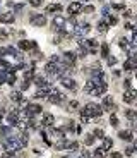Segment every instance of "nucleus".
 I'll return each instance as SVG.
<instances>
[{
    "label": "nucleus",
    "instance_id": "nucleus-19",
    "mask_svg": "<svg viewBox=\"0 0 137 158\" xmlns=\"http://www.w3.org/2000/svg\"><path fill=\"white\" fill-rule=\"evenodd\" d=\"M62 10V5L60 4H50L46 7V14H55V12H60Z\"/></svg>",
    "mask_w": 137,
    "mask_h": 158
},
{
    "label": "nucleus",
    "instance_id": "nucleus-35",
    "mask_svg": "<svg viewBox=\"0 0 137 158\" xmlns=\"http://www.w3.org/2000/svg\"><path fill=\"white\" fill-rule=\"evenodd\" d=\"M7 83L10 84V86H14V84L17 83V77H16L14 74H9V76H7Z\"/></svg>",
    "mask_w": 137,
    "mask_h": 158
},
{
    "label": "nucleus",
    "instance_id": "nucleus-30",
    "mask_svg": "<svg viewBox=\"0 0 137 158\" xmlns=\"http://www.w3.org/2000/svg\"><path fill=\"white\" fill-rule=\"evenodd\" d=\"M48 96V93L45 91V89H38V91L34 93V98H36V100H39V98H46Z\"/></svg>",
    "mask_w": 137,
    "mask_h": 158
},
{
    "label": "nucleus",
    "instance_id": "nucleus-37",
    "mask_svg": "<svg viewBox=\"0 0 137 158\" xmlns=\"http://www.w3.org/2000/svg\"><path fill=\"white\" fill-rule=\"evenodd\" d=\"M110 124L113 126V127H117V126H118V118H117V115H115V114H111V115H110Z\"/></svg>",
    "mask_w": 137,
    "mask_h": 158
},
{
    "label": "nucleus",
    "instance_id": "nucleus-10",
    "mask_svg": "<svg viewBox=\"0 0 137 158\" xmlns=\"http://www.w3.org/2000/svg\"><path fill=\"white\" fill-rule=\"evenodd\" d=\"M82 10V4L81 2H77V0H74V2H70L67 7V12L68 16H76V14H79Z\"/></svg>",
    "mask_w": 137,
    "mask_h": 158
},
{
    "label": "nucleus",
    "instance_id": "nucleus-24",
    "mask_svg": "<svg viewBox=\"0 0 137 158\" xmlns=\"http://www.w3.org/2000/svg\"><path fill=\"white\" fill-rule=\"evenodd\" d=\"M106 149H105V148H96V151H94V153H93V156L94 158H106Z\"/></svg>",
    "mask_w": 137,
    "mask_h": 158
},
{
    "label": "nucleus",
    "instance_id": "nucleus-11",
    "mask_svg": "<svg viewBox=\"0 0 137 158\" xmlns=\"http://www.w3.org/2000/svg\"><path fill=\"white\" fill-rule=\"evenodd\" d=\"M41 107L36 105V103H28V107H26V115H28V118H31L33 115L36 114H41Z\"/></svg>",
    "mask_w": 137,
    "mask_h": 158
},
{
    "label": "nucleus",
    "instance_id": "nucleus-9",
    "mask_svg": "<svg viewBox=\"0 0 137 158\" xmlns=\"http://www.w3.org/2000/svg\"><path fill=\"white\" fill-rule=\"evenodd\" d=\"M60 83H62V86H64V88L70 89V91L77 89V84H76V81H74L72 77H68V76H62V77H60Z\"/></svg>",
    "mask_w": 137,
    "mask_h": 158
},
{
    "label": "nucleus",
    "instance_id": "nucleus-54",
    "mask_svg": "<svg viewBox=\"0 0 137 158\" xmlns=\"http://www.w3.org/2000/svg\"><path fill=\"white\" fill-rule=\"evenodd\" d=\"M134 149L137 151V139H135V143H134Z\"/></svg>",
    "mask_w": 137,
    "mask_h": 158
},
{
    "label": "nucleus",
    "instance_id": "nucleus-7",
    "mask_svg": "<svg viewBox=\"0 0 137 158\" xmlns=\"http://www.w3.org/2000/svg\"><path fill=\"white\" fill-rule=\"evenodd\" d=\"M81 47H84V48H87V52L91 53H96L98 52V41L96 40H81Z\"/></svg>",
    "mask_w": 137,
    "mask_h": 158
},
{
    "label": "nucleus",
    "instance_id": "nucleus-8",
    "mask_svg": "<svg viewBox=\"0 0 137 158\" xmlns=\"http://www.w3.org/2000/svg\"><path fill=\"white\" fill-rule=\"evenodd\" d=\"M89 31H91V26L87 24V22H84V24H77L76 29H74V35L79 36V38H82V36H86Z\"/></svg>",
    "mask_w": 137,
    "mask_h": 158
},
{
    "label": "nucleus",
    "instance_id": "nucleus-41",
    "mask_svg": "<svg viewBox=\"0 0 137 158\" xmlns=\"http://www.w3.org/2000/svg\"><path fill=\"white\" fill-rule=\"evenodd\" d=\"M106 22H108V24H111V26H115V24H117V17H113V16H111V17H106Z\"/></svg>",
    "mask_w": 137,
    "mask_h": 158
},
{
    "label": "nucleus",
    "instance_id": "nucleus-12",
    "mask_svg": "<svg viewBox=\"0 0 137 158\" xmlns=\"http://www.w3.org/2000/svg\"><path fill=\"white\" fill-rule=\"evenodd\" d=\"M101 108H103V112L106 110V112H111V114H113V110H115V103H113L111 96H105V98H103Z\"/></svg>",
    "mask_w": 137,
    "mask_h": 158
},
{
    "label": "nucleus",
    "instance_id": "nucleus-22",
    "mask_svg": "<svg viewBox=\"0 0 137 158\" xmlns=\"http://www.w3.org/2000/svg\"><path fill=\"white\" fill-rule=\"evenodd\" d=\"M108 28H110V24L106 22V19H103V21L98 22V31H99V33H106Z\"/></svg>",
    "mask_w": 137,
    "mask_h": 158
},
{
    "label": "nucleus",
    "instance_id": "nucleus-39",
    "mask_svg": "<svg viewBox=\"0 0 137 158\" xmlns=\"http://www.w3.org/2000/svg\"><path fill=\"white\" fill-rule=\"evenodd\" d=\"M67 148L70 149V151H76V149H79V143H76V141H74V143H68Z\"/></svg>",
    "mask_w": 137,
    "mask_h": 158
},
{
    "label": "nucleus",
    "instance_id": "nucleus-52",
    "mask_svg": "<svg viewBox=\"0 0 137 158\" xmlns=\"http://www.w3.org/2000/svg\"><path fill=\"white\" fill-rule=\"evenodd\" d=\"M124 86L127 89H130V81H128V79H125V81H124Z\"/></svg>",
    "mask_w": 137,
    "mask_h": 158
},
{
    "label": "nucleus",
    "instance_id": "nucleus-55",
    "mask_svg": "<svg viewBox=\"0 0 137 158\" xmlns=\"http://www.w3.org/2000/svg\"><path fill=\"white\" fill-rule=\"evenodd\" d=\"M135 79H137V70H135Z\"/></svg>",
    "mask_w": 137,
    "mask_h": 158
},
{
    "label": "nucleus",
    "instance_id": "nucleus-14",
    "mask_svg": "<svg viewBox=\"0 0 137 158\" xmlns=\"http://www.w3.org/2000/svg\"><path fill=\"white\" fill-rule=\"evenodd\" d=\"M7 122H9L10 127H12V126H17V124L21 122V120H19V110H14V112H10V114L7 115Z\"/></svg>",
    "mask_w": 137,
    "mask_h": 158
},
{
    "label": "nucleus",
    "instance_id": "nucleus-4",
    "mask_svg": "<svg viewBox=\"0 0 137 158\" xmlns=\"http://www.w3.org/2000/svg\"><path fill=\"white\" fill-rule=\"evenodd\" d=\"M51 26H53L55 31H58V33H65L64 28L67 26V21H65V17H62V16H55L53 21H51Z\"/></svg>",
    "mask_w": 137,
    "mask_h": 158
},
{
    "label": "nucleus",
    "instance_id": "nucleus-25",
    "mask_svg": "<svg viewBox=\"0 0 137 158\" xmlns=\"http://www.w3.org/2000/svg\"><path fill=\"white\" fill-rule=\"evenodd\" d=\"M108 52H110V47H108V43L105 41V43L101 45V57L103 58H108V57H110V53H108Z\"/></svg>",
    "mask_w": 137,
    "mask_h": 158
},
{
    "label": "nucleus",
    "instance_id": "nucleus-13",
    "mask_svg": "<svg viewBox=\"0 0 137 158\" xmlns=\"http://www.w3.org/2000/svg\"><path fill=\"white\" fill-rule=\"evenodd\" d=\"M137 100V89H127L124 93V101L125 103H134Z\"/></svg>",
    "mask_w": 137,
    "mask_h": 158
},
{
    "label": "nucleus",
    "instance_id": "nucleus-46",
    "mask_svg": "<svg viewBox=\"0 0 137 158\" xmlns=\"http://www.w3.org/2000/svg\"><path fill=\"white\" fill-rule=\"evenodd\" d=\"M110 158H124V155L118 153V151H113V153L110 155Z\"/></svg>",
    "mask_w": 137,
    "mask_h": 158
},
{
    "label": "nucleus",
    "instance_id": "nucleus-21",
    "mask_svg": "<svg viewBox=\"0 0 137 158\" xmlns=\"http://www.w3.org/2000/svg\"><path fill=\"white\" fill-rule=\"evenodd\" d=\"M5 53H9V55H14V57H17V58H22L21 52H19L17 48H14V47H7V48H5Z\"/></svg>",
    "mask_w": 137,
    "mask_h": 158
},
{
    "label": "nucleus",
    "instance_id": "nucleus-1",
    "mask_svg": "<svg viewBox=\"0 0 137 158\" xmlns=\"http://www.w3.org/2000/svg\"><path fill=\"white\" fill-rule=\"evenodd\" d=\"M103 114V108H101V105H98V103H86L84 107H82V110H81V115H86V117H99V115Z\"/></svg>",
    "mask_w": 137,
    "mask_h": 158
},
{
    "label": "nucleus",
    "instance_id": "nucleus-45",
    "mask_svg": "<svg viewBox=\"0 0 137 158\" xmlns=\"http://www.w3.org/2000/svg\"><path fill=\"white\" fill-rule=\"evenodd\" d=\"M110 7H108V5H105V7H103V16H105V17H110Z\"/></svg>",
    "mask_w": 137,
    "mask_h": 158
},
{
    "label": "nucleus",
    "instance_id": "nucleus-20",
    "mask_svg": "<svg viewBox=\"0 0 137 158\" xmlns=\"http://www.w3.org/2000/svg\"><path fill=\"white\" fill-rule=\"evenodd\" d=\"M118 137L122 141H132V131H120Z\"/></svg>",
    "mask_w": 137,
    "mask_h": 158
},
{
    "label": "nucleus",
    "instance_id": "nucleus-36",
    "mask_svg": "<svg viewBox=\"0 0 137 158\" xmlns=\"http://www.w3.org/2000/svg\"><path fill=\"white\" fill-rule=\"evenodd\" d=\"M45 0H29V5L31 7H41Z\"/></svg>",
    "mask_w": 137,
    "mask_h": 158
},
{
    "label": "nucleus",
    "instance_id": "nucleus-49",
    "mask_svg": "<svg viewBox=\"0 0 137 158\" xmlns=\"http://www.w3.org/2000/svg\"><path fill=\"white\" fill-rule=\"evenodd\" d=\"M29 84H31V81H24V84L21 86V89H22V91H24V89H28V88H29Z\"/></svg>",
    "mask_w": 137,
    "mask_h": 158
},
{
    "label": "nucleus",
    "instance_id": "nucleus-26",
    "mask_svg": "<svg viewBox=\"0 0 137 158\" xmlns=\"http://www.w3.org/2000/svg\"><path fill=\"white\" fill-rule=\"evenodd\" d=\"M9 98L12 101H22V95H21V91H12L10 95H9Z\"/></svg>",
    "mask_w": 137,
    "mask_h": 158
},
{
    "label": "nucleus",
    "instance_id": "nucleus-3",
    "mask_svg": "<svg viewBox=\"0 0 137 158\" xmlns=\"http://www.w3.org/2000/svg\"><path fill=\"white\" fill-rule=\"evenodd\" d=\"M48 101L53 103V105H60V103H64L65 101V95L62 91H58L57 88H53V91L48 95Z\"/></svg>",
    "mask_w": 137,
    "mask_h": 158
},
{
    "label": "nucleus",
    "instance_id": "nucleus-56",
    "mask_svg": "<svg viewBox=\"0 0 137 158\" xmlns=\"http://www.w3.org/2000/svg\"><path fill=\"white\" fill-rule=\"evenodd\" d=\"M0 84H2V83H0Z\"/></svg>",
    "mask_w": 137,
    "mask_h": 158
},
{
    "label": "nucleus",
    "instance_id": "nucleus-48",
    "mask_svg": "<svg viewBox=\"0 0 137 158\" xmlns=\"http://www.w3.org/2000/svg\"><path fill=\"white\" fill-rule=\"evenodd\" d=\"M124 16H125V17H132V16H134V12H132L130 9H125V14H124Z\"/></svg>",
    "mask_w": 137,
    "mask_h": 158
},
{
    "label": "nucleus",
    "instance_id": "nucleus-27",
    "mask_svg": "<svg viewBox=\"0 0 137 158\" xmlns=\"http://www.w3.org/2000/svg\"><path fill=\"white\" fill-rule=\"evenodd\" d=\"M77 58H84L86 55H87V48H84V47H79V50L76 52Z\"/></svg>",
    "mask_w": 137,
    "mask_h": 158
},
{
    "label": "nucleus",
    "instance_id": "nucleus-42",
    "mask_svg": "<svg viewBox=\"0 0 137 158\" xmlns=\"http://www.w3.org/2000/svg\"><path fill=\"white\" fill-rule=\"evenodd\" d=\"M79 107V101L72 100V101H68V108H77Z\"/></svg>",
    "mask_w": 137,
    "mask_h": 158
},
{
    "label": "nucleus",
    "instance_id": "nucleus-44",
    "mask_svg": "<svg viewBox=\"0 0 137 158\" xmlns=\"http://www.w3.org/2000/svg\"><path fill=\"white\" fill-rule=\"evenodd\" d=\"M111 9H115V10H124V4H113V5H111Z\"/></svg>",
    "mask_w": 137,
    "mask_h": 158
},
{
    "label": "nucleus",
    "instance_id": "nucleus-16",
    "mask_svg": "<svg viewBox=\"0 0 137 158\" xmlns=\"http://www.w3.org/2000/svg\"><path fill=\"white\" fill-rule=\"evenodd\" d=\"M41 124L45 126V127H50V126H53V124H55V117H53L51 114H48V112H46V114H43Z\"/></svg>",
    "mask_w": 137,
    "mask_h": 158
},
{
    "label": "nucleus",
    "instance_id": "nucleus-43",
    "mask_svg": "<svg viewBox=\"0 0 137 158\" xmlns=\"http://www.w3.org/2000/svg\"><path fill=\"white\" fill-rule=\"evenodd\" d=\"M134 151H135V149H134V146H128V148L125 149V155H128V156H132V155H134Z\"/></svg>",
    "mask_w": 137,
    "mask_h": 158
},
{
    "label": "nucleus",
    "instance_id": "nucleus-34",
    "mask_svg": "<svg viewBox=\"0 0 137 158\" xmlns=\"http://www.w3.org/2000/svg\"><path fill=\"white\" fill-rule=\"evenodd\" d=\"M14 156H16V151H10V149H7L5 153L0 155V158H14Z\"/></svg>",
    "mask_w": 137,
    "mask_h": 158
},
{
    "label": "nucleus",
    "instance_id": "nucleus-53",
    "mask_svg": "<svg viewBox=\"0 0 137 158\" xmlns=\"http://www.w3.org/2000/svg\"><path fill=\"white\" fill-rule=\"evenodd\" d=\"M2 118H4V110H0V122H2Z\"/></svg>",
    "mask_w": 137,
    "mask_h": 158
},
{
    "label": "nucleus",
    "instance_id": "nucleus-6",
    "mask_svg": "<svg viewBox=\"0 0 137 158\" xmlns=\"http://www.w3.org/2000/svg\"><path fill=\"white\" fill-rule=\"evenodd\" d=\"M76 58H77V55L74 52H64L62 53V62H64V66H67V67H74Z\"/></svg>",
    "mask_w": 137,
    "mask_h": 158
},
{
    "label": "nucleus",
    "instance_id": "nucleus-47",
    "mask_svg": "<svg viewBox=\"0 0 137 158\" xmlns=\"http://www.w3.org/2000/svg\"><path fill=\"white\" fill-rule=\"evenodd\" d=\"M82 10H84V12H87V14H89V12H94V7H93V5H87V7H84V9H82Z\"/></svg>",
    "mask_w": 137,
    "mask_h": 158
},
{
    "label": "nucleus",
    "instance_id": "nucleus-50",
    "mask_svg": "<svg viewBox=\"0 0 137 158\" xmlns=\"http://www.w3.org/2000/svg\"><path fill=\"white\" fill-rule=\"evenodd\" d=\"M0 40H7V33L4 29H0Z\"/></svg>",
    "mask_w": 137,
    "mask_h": 158
},
{
    "label": "nucleus",
    "instance_id": "nucleus-29",
    "mask_svg": "<svg viewBox=\"0 0 137 158\" xmlns=\"http://www.w3.org/2000/svg\"><path fill=\"white\" fill-rule=\"evenodd\" d=\"M118 45H120V48H124V50H130V43H128V40H127V38H122Z\"/></svg>",
    "mask_w": 137,
    "mask_h": 158
},
{
    "label": "nucleus",
    "instance_id": "nucleus-15",
    "mask_svg": "<svg viewBox=\"0 0 137 158\" xmlns=\"http://www.w3.org/2000/svg\"><path fill=\"white\" fill-rule=\"evenodd\" d=\"M14 12H4V14H0V22L2 24H12L14 22Z\"/></svg>",
    "mask_w": 137,
    "mask_h": 158
},
{
    "label": "nucleus",
    "instance_id": "nucleus-18",
    "mask_svg": "<svg viewBox=\"0 0 137 158\" xmlns=\"http://www.w3.org/2000/svg\"><path fill=\"white\" fill-rule=\"evenodd\" d=\"M17 47L21 50H31V48H36V43L34 41H28V40H21Z\"/></svg>",
    "mask_w": 137,
    "mask_h": 158
},
{
    "label": "nucleus",
    "instance_id": "nucleus-33",
    "mask_svg": "<svg viewBox=\"0 0 137 158\" xmlns=\"http://www.w3.org/2000/svg\"><path fill=\"white\" fill-rule=\"evenodd\" d=\"M94 143V136L93 134H87V136H86V139H84V145L86 146H91Z\"/></svg>",
    "mask_w": 137,
    "mask_h": 158
},
{
    "label": "nucleus",
    "instance_id": "nucleus-40",
    "mask_svg": "<svg viewBox=\"0 0 137 158\" xmlns=\"http://www.w3.org/2000/svg\"><path fill=\"white\" fill-rule=\"evenodd\" d=\"M106 64H108V66H115V64H117V58H115V57H108V58H106Z\"/></svg>",
    "mask_w": 137,
    "mask_h": 158
},
{
    "label": "nucleus",
    "instance_id": "nucleus-2",
    "mask_svg": "<svg viewBox=\"0 0 137 158\" xmlns=\"http://www.w3.org/2000/svg\"><path fill=\"white\" fill-rule=\"evenodd\" d=\"M4 146L7 149H10V151H17V149H21L22 145H21V141H19V137L16 136H9V137H4Z\"/></svg>",
    "mask_w": 137,
    "mask_h": 158
},
{
    "label": "nucleus",
    "instance_id": "nucleus-28",
    "mask_svg": "<svg viewBox=\"0 0 137 158\" xmlns=\"http://www.w3.org/2000/svg\"><path fill=\"white\" fill-rule=\"evenodd\" d=\"M67 146H68V143L65 141V137L64 139H60L58 143H55V149H64V148H67Z\"/></svg>",
    "mask_w": 137,
    "mask_h": 158
},
{
    "label": "nucleus",
    "instance_id": "nucleus-57",
    "mask_svg": "<svg viewBox=\"0 0 137 158\" xmlns=\"http://www.w3.org/2000/svg\"><path fill=\"white\" fill-rule=\"evenodd\" d=\"M0 110H2V108H0Z\"/></svg>",
    "mask_w": 137,
    "mask_h": 158
},
{
    "label": "nucleus",
    "instance_id": "nucleus-17",
    "mask_svg": "<svg viewBox=\"0 0 137 158\" xmlns=\"http://www.w3.org/2000/svg\"><path fill=\"white\" fill-rule=\"evenodd\" d=\"M34 84H36L39 89H43V88H46V86H50V83L46 81V77H43V76H36V77H34Z\"/></svg>",
    "mask_w": 137,
    "mask_h": 158
},
{
    "label": "nucleus",
    "instance_id": "nucleus-51",
    "mask_svg": "<svg viewBox=\"0 0 137 158\" xmlns=\"http://www.w3.org/2000/svg\"><path fill=\"white\" fill-rule=\"evenodd\" d=\"M87 120H89V117H86V115H81V122H82V126H84V124H87Z\"/></svg>",
    "mask_w": 137,
    "mask_h": 158
},
{
    "label": "nucleus",
    "instance_id": "nucleus-32",
    "mask_svg": "<svg viewBox=\"0 0 137 158\" xmlns=\"http://www.w3.org/2000/svg\"><path fill=\"white\" fill-rule=\"evenodd\" d=\"M33 77H34V69H28L24 72V79H26V81H31Z\"/></svg>",
    "mask_w": 137,
    "mask_h": 158
},
{
    "label": "nucleus",
    "instance_id": "nucleus-38",
    "mask_svg": "<svg viewBox=\"0 0 137 158\" xmlns=\"http://www.w3.org/2000/svg\"><path fill=\"white\" fill-rule=\"evenodd\" d=\"M93 136H96L98 139H105V134H103V131H101V129H94Z\"/></svg>",
    "mask_w": 137,
    "mask_h": 158
},
{
    "label": "nucleus",
    "instance_id": "nucleus-31",
    "mask_svg": "<svg viewBox=\"0 0 137 158\" xmlns=\"http://www.w3.org/2000/svg\"><path fill=\"white\" fill-rule=\"evenodd\" d=\"M111 146H113V141H111L110 137H105V139H103V146H101V148H105V149H110Z\"/></svg>",
    "mask_w": 137,
    "mask_h": 158
},
{
    "label": "nucleus",
    "instance_id": "nucleus-23",
    "mask_svg": "<svg viewBox=\"0 0 137 158\" xmlns=\"http://www.w3.org/2000/svg\"><path fill=\"white\" fill-rule=\"evenodd\" d=\"M125 117H127L128 120H137V110L127 108V110H125Z\"/></svg>",
    "mask_w": 137,
    "mask_h": 158
},
{
    "label": "nucleus",
    "instance_id": "nucleus-5",
    "mask_svg": "<svg viewBox=\"0 0 137 158\" xmlns=\"http://www.w3.org/2000/svg\"><path fill=\"white\" fill-rule=\"evenodd\" d=\"M29 21H31V24H33V26H38V28H41V26H45V24H46V17H45V16H41V14H36V12H33L29 16Z\"/></svg>",
    "mask_w": 137,
    "mask_h": 158
},
{
    "label": "nucleus",
    "instance_id": "nucleus-58",
    "mask_svg": "<svg viewBox=\"0 0 137 158\" xmlns=\"http://www.w3.org/2000/svg\"><path fill=\"white\" fill-rule=\"evenodd\" d=\"M0 155H2V153H0Z\"/></svg>",
    "mask_w": 137,
    "mask_h": 158
}]
</instances>
